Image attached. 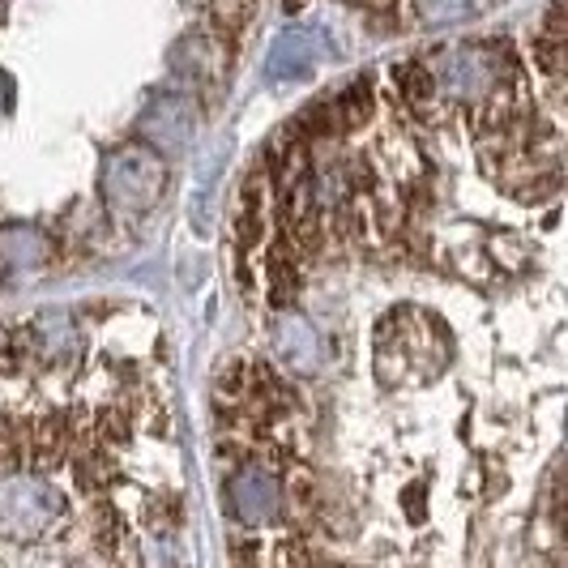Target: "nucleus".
<instances>
[{
  "label": "nucleus",
  "mask_w": 568,
  "mask_h": 568,
  "mask_svg": "<svg viewBox=\"0 0 568 568\" xmlns=\"http://www.w3.org/2000/svg\"><path fill=\"white\" fill-rule=\"evenodd\" d=\"M103 193L115 210L124 214H142L163 197V168L150 150H120L108 159L103 171Z\"/></svg>",
  "instance_id": "1"
},
{
  "label": "nucleus",
  "mask_w": 568,
  "mask_h": 568,
  "mask_svg": "<svg viewBox=\"0 0 568 568\" xmlns=\"http://www.w3.org/2000/svg\"><path fill=\"white\" fill-rule=\"evenodd\" d=\"M325 34L308 27L283 30L270 48V60H265V78L270 82H304L316 69V60L325 57Z\"/></svg>",
  "instance_id": "2"
},
{
  "label": "nucleus",
  "mask_w": 568,
  "mask_h": 568,
  "mask_svg": "<svg viewBox=\"0 0 568 568\" xmlns=\"http://www.w3.org/2000/svg\"><path fill=\"white\" fill-rule=\"evenodd\" d=\"M57 496L48 491L43 484H13L0 491V526L9 530V535H34L39 526H48L52 521V513H57Z\"/></svg>",
  "instance_id": "3"
},
{
  "label": "nucleus",
  "mask_w": 568,
  "mask_h": 568,
  "mask_svg": "<svg viewBox=\"0 0 568 568\" xmlns=\"http://www.w3.org/2000/svg\"><path fill=\"white\" fill-rule=\"evenodd\" d=\"M231 513L248 526H261V521H274L278 517V484L270 475H261L256 466H244L231 475Z\"/></svg>",
  "instance_id": "4"
},
{
  "label": "nucleus",
  "mask_w": 568,
  "mask_h": 568,
  "mask_svg": "<svg viewBox=\"0 0 568 568\" xmlns=\"http://www.w3.org/2000/svg\"><path fill=\"white\" fill-rule=\"evenodd\" d=\"M193 112H189V103L184 99H159V108L145 115L142 129L145 138L159 145L163 154H180L184 145H189V133H193Z\"/></svg>",
  "instance_id": "5"
},
{
  "label": "nucleus",
  "mask_w": 568,
  "mask_h": 568,
  "mask_svg": "<svg viewBox=\"0 0 568 568\" xmlns=\"http://www.w3.org/2000/svg\"><path fill=\"white\" fill-rule=\"evenodd\" d=\"M274 346H278V359L300 372H313L321 364V338L304 316H278L274 321Z\"/></svg>",
  "instance_id": "6"
},
{
  "label": "nucleus",
  "mask_w": 568,
  "mask_h": 568,
  "mask_svg": "<svg viewBox=\"0 0 568 568\" xmlns=\"http://www.w3.org/2000/svg\"><path fill=\"white\" fill-rule=\"evenodd\" d=\"M231 227H235L240 248H253L256 235H261V189H256V175L253 180H244V189L235 193V205H231Z\"/></svg>",
  "instance_id": "7"
},
{
  "label": "nucleus",
  "mask_w": 568,
  "mask_h": 568,
  "mask_svg": "<svg viewBox=\"0 0 568 568\" xmlns=\"http://www.w3.org/2000/svg\"><path fill=\"white\" fill-rule=\"evenodd\" d=\"M445 82L454 90H487L491 85V64H484L479 52H454L445 60Z\"/></svg>",
  "instance_id": "8"
},
{
  "label": "nucleus",
  "mask_w": 568,
  "mask_h": 568,
  "mask_svg": "<svg viewBox=\"0 0 568 568\" xmlns=\"http://www.w3.org/2000/svg\"><path fill=\"white\" fill-rule=\"evenodd\" d=\"M372 112V94H368V82H355L346 85V94H342L338 103H334V115H338L346 129H355V124H364V115Z\"/></svg>",
  "instance_id": "9"
},
{
  "label": "nucleus",
  "mask_w": 568,
  "mask_h": 568,
  "mask_svg": "<svg viewBox=\"0 0 568 568\" xmlns=\"http://www.w3.org/2000/svg\"><path fill=\"white\" fill-rule=\"evenodd\" d=\"M470 4H475V0H419V9H424V18L432 27H449L457 18H466Z\"/></svg>",
  "instance_id": "10"
},
{
  "label": "nucleus",
  "mask_w": 568,
  "mask_h": 568,
  "mask_svg": "<svg viewBox=\"0 0 568 568\" xmlns=\"http://www.w3.org/2000/svg\"><path fill=\"white\" fill-rule=\"evenodd\" d=\"M270 286H274V300H286L291 286H295V270H291V261L283 253L270 256Z\"/></svg>",
  "instance_id": "11"
},
{
  "label": "nucleus",
  "mask_w": 568,
  "mask_h": 568,
  "mask_svg": "<svg viewBox=\"0 0 568 568\" xmlns=\"http://www.w3.org/2000/svg\"><path fill=\"white\" fill-rule=\"evenodd\" d=\"M398 78H402V85H406V99H424L427 90H436V85H432V73H427V69H415V64L402 69Z\"/></svg>",
  "instance_id": "12"
}]
</instances>
